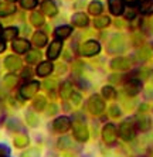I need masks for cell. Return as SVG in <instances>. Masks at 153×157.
Returning a JSON list of instances; mask_svg holds the SVG:
<instances>
[{
    "label": "cell",
    "mask_w": 153,
    "mask_h": 157,
    "mask_svg": "<svg viewBox=\"0 0 153 157\" xmlns=\"http://www.w3.org/2000/svg\"><path fill=\"white\" fill-rule=\"evenodd\" d=\"M53 70H54V65H53V62L51 61H43L40 62L38 65H37V75L38 77H47V75H50L51 72H53Z\"/></svg>",
    "instance_id": "cell-14"
},
{
    "label": "cell",
    "mask_w": 153,
    "mask_h": 157,
    "mask_svg": "<svg viewBox=\"0 0 153 157\" xmlns=\"http://www.w3.org/2000/svg\"><path fill=\"white\" fill-rule=\"evenodd\" d=\"M40 58H41V54L37 50H29L27 55H26V61L29 62V64H37V62L40 61Z\"/></svg>",
    "instance_id": "cell-27"
},
{
    "label": "cell",
    "mask_w": 153,
    "mask_h": 157,
    "mask_svg": "<svg viewBox=\"0 0 153 157\" xmlns=\"http://www.w3.org/2000/svg\"><path fill=\"white\" fill-rule=\"evenodd\" d=\"M13 143H14V146L18 147V149H24V147L29 146L30 139H29V136H26V135H18L13 139Z\"/></svg>",
    "instance_id": "cell-25"
},
{
    "label": "cell",
    "mask_w": 153,
    "mask_h": 157,
    "mask_svg": "<svg viewBox=\"0 0 153 157\" xmlns=\"http://www.w3.org/2000/svg\"><path fill=\"white\" fill-rule=\"evenodd\" d=\"M40 89V82L38 81H30L20 88V98L22 99H31L37 95V91Z\"/></svg>",
    "instance_id": "cell-3"
},
{
    "label": "cell",
    "mask_w": 153,
    "mask_h": 157,
    "mask_svg": "<svg viewBox=\"0 0 153 157\" xmlns=\"http://www.w3.org/2000/svg\"><path fill=\"white\" fill-rule=\"evenodd\" d=\"M30 23L33 24V26L36 27H40L44 24V16L43 13H40V11H33L31 14H30Z\"/></svg>",
    "instance_id": "cell-26"
},
{
    "label": "cell",
    "mask_w": 153,
    "mask_h": 157,
    "mask_svg": "<svg viewBox=\"0 0 153 157\" xmlns=\"http://www.w3.org/2000/svg\"><path fill=\"white\" fill-rule=\"evenodd\" d=\"M102 96H104L105 99H113L115 96H116V91H115L112 86L106 85V86L102 88Z\"/></svg>",
    "instance_id": "cell-33"
},
{
    "label": "cell",
    "mask_w": 153,
    "mask_h": 157,
    "mask_svg": "<svg viewBox=\"0 0 153 157\" xmlns=\"http://www.w3.org/2000/svg\"><path fill=\"white\" fill-rule=\"evenodd\" d=\"M62 50V43L61 40H54L53 43L48 45V50H47V57L48 59H55L60 57V52H61Z\"/></svg>",
    "instance_id": "cell-10"
},
{
    "label": "cell",
    "mask_w": 153,
    "mask_h": 157,
    "mask_svg": "<svg viewBox=\"0 0 153 157\" xmlns=\"http://www.w3.org/2000/svg\"><path fill=\"white\" fill-rule=\"evenodd\" d=\"M87 108L92 115H101L105 110V101L99 95H92L91 98L88 99Z\"/></svg>",
    "instance_id": "cell-2"
},
{
    "label": "cell",
    "mask_w": 153,
    "mask_h": 157,
    "mask_svg": "<svg viewBox=\"0 0 153 157\" xmlns=\"http://www.w3.org/2000/svg\"><path fill=\"white\" fill-rule=\"evenodd\" d=\"M142 88H143L142 81L139 79V78H131L125 84V92L129 96H136L142 92Z\"/></svg>",
    "instance_id": "cell-6"
},
{
    "label": "cell",
    "mask_w": 153,
    "mask_h": 157,
    "mask_svg": "<svg viewBox=\"0 0 153 157\" xmlns=\"http://www.w3.org/2000/svg\"><path fill=\"white\" fill-rule=\"evenodd\" d=\"M111 68L116 71H126L131 68V61L124 57H116L111 61Z\"/></svg>",
    "instance_id": "cell-11"
},
{
    "label": "cell",
    "mask_w": 153,
    "mask_h": 157,
    "mask_svg": "<svg viewBox=\"0 0 153 157\" xmlns=\"http://www.w3.org/2000/svg\"><path fill=\"white\" fill-rule=\"evenodd\" d=\"M18 124H20V122L17 119H10L7 122V128H9V130H22L23 126H18Z\"/></svg>",
    "instance_id": "cell-34"
},
{
    "label": "cell",
    "mask_w": 153,
    "mask_h": 157,
    "mask_svg": "<svg viewBox=\"0 0 153 157\" xmlns=\"http://www.w3.org/2000/svg\"><path fill=\"white\" fill-rule=\"evenodd\" d=\"M27 123H29L30 126H37L38 119H37V116H34L31 112H29V113H27Z\"/></svg>",
    "instance_id": "cell-38"
},
{
    "label": "cell",
    "mask_w": 153,
    "mask_h": 157,
    "mask_svg": "<svg viewBox=\"0 0 153 157\" xmlns=\"http://www.w3.org/2000/svg\"><path fill=\"white\" fill-rule=\"evenodd\" d=\"M10 156V149L4 143H0V157H9Z\"/></svg>",
    "instance_id": "cell-37"
},
{
    "label": "cell",
    "mask_w": 153,
    "mask_h": 157,
    "mask_svg": "<svg viewBox=\"0 0 153 157\" xmlns=\"http://www.w3.org/2000/svg\"><path fill=\"white\" fill-rule=\"evenodd\" d=\"M18 34V29L17 27H7L3 30V38L4 40H14Z\"/></svg>",
    "instance_id": "cell-30"
},
{
    "label": "cell",
    "mask_w": 153,
    "mask_h": 157,
    "mask_svg": "<svg viewBox=\"0 0 153 157\" xmlns=\"http://www.w3.org/2000/svg\"><path fill=\"white\" fill-rule=\"evenodd\" d=\"M124 3H126L128 6H136L139 3V0H124Z\"/></svg>",
    "instance_id": "cell-44"
},
{
    "label": "cell",
    "mask_w": 153,
    "mask_h": 157,
    "mask_svg": "<svg viewBox=\"0 0 153 157\" xmlns=\"http://www.w3.org/2000/svg\"><path fill=\"white\" fill-rule=\"evenodd\" d=\"M23 9H34L37 6V0H20Z\"/></svg>",
    "instance_id": "cell-36"
},
{
    "label": "cell",
    "mask_w": 153,
    "mask_h": 157,
    "mask_svg": "<svg viewBox=\"0 0 153 157\" xmlns=\"http://www.w3.org/2000/svg\"><path fill=\"white\" fill-rule=\"evenodd\" d=\"M41 11H43L44 14L53 17V16L57 14L58 7H57V4H55L53 0H45V2H43V4H41Z\"/></svg>",
    "instance_id": "cell-17"
},
{
    "label": "cell",
    "mask_w": 153,
    "mask_h": 157,
    "mask_svg": "<svg viewBox=\"0 0 153 157\" xmlns=\"http://www.w3.org/2000/svg\"><path fill=\"white\" fill-rule=\"evenodd\" d=\"M14 11H16L14 3H9V2L0 3V17H7V16L13 14Z\"/></svg>",
    "instance_id": "cell-21"
},
{
    "label": "cell",
    "mask_w": 153,
    "mask_h": 157,
    "mask_svg": "<svg viewBox=\"0 0 153 157\" xmlns=\"http://www.w3.org/2000/svg\"><path fill=\"white\" fill-rule=\"evenodd\" d=\"M11 48L18 54H24L30 50V43L26 38H14L11 43Z\"/></svg>",
    "instance_id": "cell-12"
},
{
    "label": "cell",
    "mask_w": 153,
    "mask_h": 157,
    "mask_svg": "<svg viewBox=\"0 0 153 157\" xmlns=\"http://www.w3.org/2000/svg\"><path fill=\"white\" fill-rule=\"evenodd\" d=\"M135 123H136V129L139 132H147L152 128V119L143 112H139L135 116Z\"/></svg>",
    "instance_id": "cell-9"
},
{
    "label": "cell",
    "mask_w": 153,
    "mask_h": 157,
    "mask_svg": "<svg viewBox=\"0 0 153 157\" xmlns=\"http://www.w3.org/2000/svg\"><path fill=\"white\" fill-rule=\"evenodd\" d=\"M47 106V101L43 95H36L33 99V109L37 110V112H41V110L45 109Z\"/></svg>",
    "instance_id": "cell-23"
},
{
    "label": "cell",
    "mask_w": 153,
    "mask_h": 157,
    "mask_svg": "<svg viewBox=\"0 0 153 157\" xmlns=\"http://www.w3.org/2000/svg\"><path fill=\"white\" fill-rule=\"evenodd\" d=\"M120 77L119 75H109V81L111 82H119Z\"/></svg>",
    "instance_id": "cell-45"
},
{
    "label": "cell",
    "mask_w": 153,
    "mask_h": 157,
    "mask_svg": "<svg viewBox=\"0 0 153 157\" xmlns=\"http://www.w3.org/2000/svg\"><path fill=\"white\" fill-rule=\"evenodd\" d=\"M152 26H153V17H152Z\"/></svg>",
    "instance_id": "cell-49"
},
{
    "label": "cell",
    "mask_w": 153,
    "mask_h": 157,
    "mask_svg": "<svg viewBox=\"0 0 153 157\" xmlns=\"http://www.w3.org/2000/svg\"><path fill=\"white\" fill-rule=\"evenodd\" d=\"M99 51H101V45H99L98 41H95V40L85 41L80 48V54L82 55V57H94V55H96Z\"/></svg>",
    "instance_id": "cell-4"
},
{
    "label": "cell",
    "mask_w": 153,
    "mask_h": 157,
    "mask_svg": "<svg viewBox=\"0 0 153 157\" xmlns=\"http://www.w3.org/2000/svg\"><path fill=\"white\" fill-rule=\"evenodd\" d=\"M6 50V43H4V38L3 37H0V54Z\"/></svg>",
    "instance_id": "cell-43"
},
{
    "label": "cell",
    "mask_w": 153,
    "mask_h": 157,
    "mask_svg": "<svg viewBox=\"0 0 153 157\" xmlns=\"http://www.w3.org/2000/svg\"><path fill=\"white\" fill-rule=\"evenodd\" d=\"M9 3H16V2H17V0H7Z\"/></svg>",
    "instance_id": "cell-48"
},
{
    "label": "cell",
    "mask_w": 153,
    "mask_h": 157,
    "mask_svg": "<svg viewBox=\"0 0 153 157\" xmlns=\"http://www.w3.org/2000/svg\"><path fill=\"white\" fill-rule=\"evenodd\" d=\"M17 82H18V78L16 77V75H13V74L6 75V77H4V79H3V84L6 85L9 89H13V88L17 85Z\"/></svg>",
    "instance_id": "cell-32"
},
{
    "label": "cell",
    "mask_w": 153,
    "mask_h": 157,
    "mask_svg": "<svg viewBox=\"0 0 153 157\" xmlns=\"http://www.w3.org/2000/svg\"><path fill=\"white\" fill-rule=\"evenodd\" d=\"M118 133L125 142H131L136 137L138 129H136V123H135V117H129L126 121H124L119 124Z\"/></svg>",
    "instance_id": "cell-1"
},
{
    "label": "cell",
    "mask_w": 153,
    "mask_h": 157,
    "mask_svg": "<svg viewBox=\"0 0 153 157\" xmlns=\"http://www.w3.org/2000/svg\"><path fill=\"white\" fill-rule=\"evenodd\" d=\"M73 135H74V139L81 143H85L89 139V132H88L87 124L81 123V122L73 123Z\"/></svg>",
    "instance_id": "cell-5"
},
{
    "label": "cell",
    "mask_w": 153,
    "mask_h": 157,
    "mask_svg": "<svg viewBox=\"0 0 153 157\" xmlns=\"http://www.w3.org/2000/svg\"><path fill=\"white\" fill-rule=\"evenodd\" d=\"M116 126L113 123H106L102 129V139L106 144H113L116 142Z\"/></svg>",
    "instance_id": "cell-7"
},
{
    "label": "cell",
    "mask_w": 153,
    "mask_h": 157,
    "mask_svg": "<svg viewBox=\"0 0 153 157\" xmlns=\"http://www.w3.org/2000/svg\"><path fill=\"white\" fill-rule=\"evenodd\" d=\"M125 17H126V20H132V18L135 17V13H133V11H129V13L125 14Z\"/></svg>",
    "instance_id": "cell-47"
},
{
    "label": "cell",
    "mask_w": 153,
    "mask_h": 157,
    "mask_svg": "<svg viewBox=\"0 0 153 157\" xmlns=\"http://www.w3.org/2000/svg\"><path fill=\"white\" fill-rule=\"evenodd\" d=\"M138 55L140 57V59H146V58L153 57V43L149 44V45H145L143 48H140Z\"/></svg>",
    "instance_id": "cell-29"
},
{
    "label": "cell",
    "mask_w": 153,
    "mask_h": 157,
    "mask_svg": "<svg viewBox=\"0 0 153 157\" xmlns=\"http://www.w3.org/2000/svg\"><path fill=\"white\" fill-rule=\"evenodd\" d=\"M0 30H2V26H0Z\"/></svg>",
    "instance_id": "cell-50"
},
{
    "label": "cell",
    "mask_w": 153,
    "mask_h": 157,
    "mask_svg": "<svg viewBox=\"0 0 153 157\" xmlns=\"http://www.w3.org/2000/svg\"><path fill=\"white\" fill-rule=\"evenodd\" d=\"M22 157H40V151L36 147H31V149L26 150L24 153L22 154Z\"/></svg>",
    "instance_id": "cell-35"
},
{
    "label": "cell",
    "mask_w": 153,
    "mask_h": 157,
    "mask_svg": "<svg viewBox=\"0 0 153 157\" xmlns=\"http://www.w3.org/2000/svg\"><path fill=\"white\" fill-rule=\"evenodd\" d=\"M60 96H61L62 99H69L71 98V95H73V86H71V82H68V81H64L61 85H60Z\"/></svg>",
    "instance_id": "cell-20"
},
{
    "label": "cell",
    "mask_w": 153,
    "mask_h": 157,
    "mask_svg": "<svg viewBox=\"0 0 153 157\" xmlns=\"http://www.w3.org/2000/svg\"><path fill=\"white\" fill-rule=\"evenodd\" d=\"M139 11L142 14H152L153 13V0H140Z\"/></svg>",
    "instance_id": "cell-24"
},
{
    "label": "cell",
    "mask_w": 153,
    "mask_h": 157,
    "mask_svg": "<svg viewBox=\"0 0 153 157\" xmlns=\"http://www.w3.org/2000/svg\"><path fill=\"white\" fill-rule=\"evenodd\" d=\"M73 24L76 27H87L88 23H89V18H88L87 14H84V13H75V14L73 16Z\"/></svg>",
    "instance_id": "cell-19"
},
{
    "label": "cell",
    "mask_w": 153,
    "mask_h": 157,
    "mask_svg": "<svg viewBox=\"0 0 153 157\" xmlns=\"http://www.w3.org/2000/svg\"><path fill=\"white\" fill-rule=\"evenodd\" d=\"M109 113L112 117H119L120 116V109H119V106L116 105H112L109 108Z\"/></svg>",
    "instance_id": "cell-39"
},
{
    "label": "cell",
    "mask_w": 153,
    "mask_h": 157,
    "mask_svg": "<svg viewBox=\"0 0 153 157\" xmlns=\"http://www.w3.org/2000/svg\"><path fill=\"white\" fill-rule=\"evenodd\" d=\"M111 24V18L108 16H101V17H96L94 20V27L96 29H105Z\"/></svg>",
    "instance_id": "cell-28"
},
{
    "label": "cell",
    "mask_w": 153,
    "mask_h": 157,
    "mask_svg": "<svg viewBox=\"0 0 153 157\" xmlns=\"http://www.w3.org/2000/svg\"><path fill=\"white\" fill-rule=\"evenodd\" d=\"M7 94H9V88L2 82V84H0V99H4L7 96Z\"/></svg>",
    "instance_id": "cell-41"
},
{
    "label": "cell",
    "mask_w": 153,
    "mask_h": 157,
    "mask_svg": "<svg viewBox=\"0 0 153 157\" xmlns=\"http://www.w3.org/2000/svg\"><path fill=\"white\" fill-rule=\"evenodd\" d=\"M73 126V122L68 116H60L53 122V129L57 133H65L69 130V128Z\"/></svg>",
    "instance_id": "cell-8"
},
{
    "label": "cell",
    "mask_w": 153,
    "mask_h": 157,
    "mask_svg": "<svg viewBox=\"0 0 153 157\" xmlns=\"http://www.w3.org/2000/svg\"><path fill=\"white\" fill-rule=\"evenodd\" d=\"M108 7L113 16H120L125 11L124 0H108Z\"/></svg>",
    "instance_id": "cell-13"
},
{
    "label": "cell",
    "mask_w": 153,
    "mask_h": 157,
    "mask_svg": "<svg viewBox=\"0 0 153 157\" xmlns=\"http://www.w3.org/2000/svg\"><path fill=\"white\" fill-rule=\"evenodd\" d=\"M58 112V108H57V105L55 103H48V108H47V115H55Z\"/></svg>",
    "instance_id": "cell-40"
},
{
    "label": "cell",
    "mask_w": 153,
    "mask_h": 157,
    "mask_svg": "<svg viewBox=\"0 0 153 157\" xmlns=\"http://www.w3.org/2000/svg\"><path fill=\"white\" fill-rule=\"evenodd\" d=\"M31 41H33V45L41 48L47 44V36H45L44 33H41V31H37V33L33 34V40Z\"/></svg>",
    "instance_id": "cell-22"
},
{
    "label": "cell",
    "mask_w": 153,
    "mask_h": 157,
    "mask_svg": "<svg viewBox=\"0 0 153 157\" xmlns=\"http://www.w3.org/2000/svg\"><path fill=\"white\" fill-rule=\"evenodd\" d=\"M102 10H104V6H102V3H99V2H92V3H89V6H88V11H89L92 16H99L102 13Z\"/></svg>",
    "instance_id": "cell-31"
},
{
    "label": "cell",
    "mask_w": 153,
    "mask_h": 157,
    "mask_svg": "<svg viewBox=\"0 0 153 157\" xmlns=\"http://www.w3.org/2000/svg\"><path fill=\"white\" fill-rule=\"evenodd\" d=\"M44 86L47 88V89H51V88L54 86V82H53V81H50V82H48V81H45V82H44Z\"/></svg>",
    "instance_id": "cell-46"
},
{
    "label": "cell",
    "mask_w": 153,
    "mask_h": 157,
    "mask_svg": "<svg viewBox=\"0 0 153 157\" xmlns=\"http://www.w3.org/2000/svg\"><path fill=\"white\" fill-rule=\"evenodd\" d=\"M73 34V27L71 26H60L54 30V36L58 38V40H64V38H68L69 36Z\"/></svg>",
    "instance_id": "cell-18"
},
{
    "label": "cell",
    "mask_w": 153,
    "mask_h": 157,
    "mask_svg": "<svg viewBox=\"0 0 153 157\" xmlns=\"http://www.w3.org/2000/svg\"><path fill=\"white\" fill-rule=\"evenodd\" d=\"M124 45H125V41L124 38L120 36H113L112 40L109 41V51L111 52H120L124 50Z\"/></svg>",
    "instance_id": "cell-16"
},
{
    "label": "cell",
    "mask_w": 153,
    "mask_h": 157,
    "mask_svg": "<svg viewBox=\"0 0 153 157\" xmlns=\"http://www.w3.org/2000/svg\"><path fill=\"white\" fill-rule=\"evenodd\" d=\"M71 101L74 103H80L81 102V95L78 92H73V95H71Z\"/></svg>",
    "instance_id": "cell-42"
},
{
    "label": "cell",
    "mask_w": 153,
    "mask_h": 157,
    "mask_svg": "<svg viewBox=\"0 0 153 157\" xmlns=\"http://www.w3.org/2000/svg\"><path fill=\"white\" fill-rule=\"evenodd\" d=\"M4 65L10 71H17L22 68V59L16 55H9L7 58L4 59Z\"/></svg>",
    "instance_id": "cell-15"
}]
</instances>
